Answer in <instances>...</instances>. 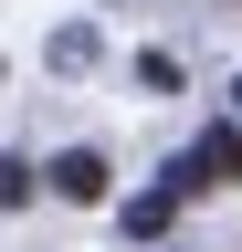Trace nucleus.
Returning <instances> with one entry per match:
<instances>
[{
	"label": "nucleus",
	"mask_w": 242,
	"mask_h": 252,
	"mask_svg": "<svg viewBox=\"0 0 242 252\" xmlns=\"http://www.w3.org/2000/svg\"><path fill=\"white\" fill-rule=\"evenodd\" d=\"M232 179H242V126H210V137L169 168V189H179V200H200V189H232Z\"/></svg>",
	"instance_id": "1"
},
{
	"label": "nucleus",
	"mask_w": 242,
	"mask_h": 252,
	"mask_svg": "<svg viewBox=\"0 0 242 252\" xmlns=\"http://www.w3.org/2000/svg\"><path fill=\"white\" fill-rule=\"evenodd\" d=\"M53 189H64V200H105V158L95 147H64L53 158Z\"/></svg>",
	"instance_id": "2"
},
{
	"label": "nucleus",
	"mask_w": 242,
	"mask_h": 252,
	"mask_svg": "<svg viewBox=\"0 0 242 252\" xmlns=\"http://www.w3.org/2000/svg\"><path fill=\"white\" fill-rule=\"evenodd\" d=\"M169 220H179V189L158 179V189H137V200H127V242H147V231H169Z\"/></svg>",
	"instance_id": "3"
},
{
	"label": "nucleus",
	"mask_w": 242,
	"mask_h": 252,
	"mask_svg": "<svg viewBox=\"0 0 242 252\" xmlns=\"http://www.w3.org/2000/svg\"><path fill=\"white\" fill-rule=\"evenodd\" d=\"M53 63H64V74H84V63H95V32H84V21H74V32H53Z\"/></svg>",
	"instance_id": "4"
},
{
	"label": "nucleus",
	"mask_w": 242,
	"mask_h": 252,
	"mask_svg": "<svg viewBox=\"0 0 242 252\" xmlns=\"http://www.w3.org/2000/svg\"><path fill=\"white\" fill-rule=\"evenodd\" d=\"M32 200V168H21V158H0V210H21Z\"/></svg>",
	"instance_id": "5"
},
{
	"label": "nucleus",
	"mask_w": 242,
	"mask_h": 252,
	"mask_svg": "<svg viewBox=\"0 0 242 252\" xmlns=\"http://www.w3.org/2000/svg\"><path fill=\"white\" fill-rule=\"evenodd\" d=\"M232 105H242V84H232Z\"/></svg>",
	"instance_id": "6"
}]
</instances>
